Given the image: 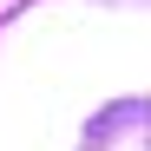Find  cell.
Returning a JSON list of instances; mask_svg holds the SVG:
<instances>
[]
</instances>
